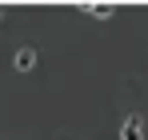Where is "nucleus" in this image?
<instances>
[{"instance_id":"nucleus-1","label":"nucleus","mask_w":148,"mask_h":140,"mask_svg":"<svg viewBox=\"0 0 148 140\" xmlns=\"http://www.w3.org/2000/svg\"><path fill=\"white\" fill-rule=\"evenodd\" d=\"M120 140H144V124H140V116L124 120V128H120Z\"/></svg>"},{"instance_id":"nucleus-2","label":"nucleus","mask_w":148,"mask_h":140,"mask_svg":"<svg viewBox=\"0 0 148 140\" xmlns=\"http://www.w3.org/2000/svg\"><path fill=\"white\" fill-rule=\"evenodd\" d=\"M32 64H36V48H20V52H16V68L28 72Z\"/></svg>"},{"instance_id":"nucleus-3","label":"nucleus","mask_w":148,"mask_h":140,"mask_svg":"<svg viewBox=\"0 0 148 140\" xmlns=\"http://www.w3.org/2000/svg\"><path fill=\"white\" fill-rule=\"evenodd\" d=\"M84 12H92V16H96V20H108V16H112V12H116V8H112V4H88V8H84Z\"/></svg>"},{"instance_id":"nucleus-4","label":"nucleus","mask_w":148,"mask_h":140,"mask_svg":"<svg viewBox=\"0 0 148 140\" xmlns=\"http://www.w3.org/2000/svg\"><path fill=\"white\" fill-rule=\"evenodd\" d=\"M0 12H4V8H0Z\"/></svg>"}]
</instances>
